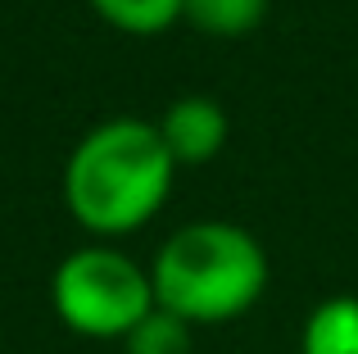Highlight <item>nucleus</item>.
<instances>
[{"label": "nucleus", "mask_w": 358, "mask_h": 354, "mask_svg": "<svg viewBox=\"0 0 358 354\" xmlns=\"http://www.w3.org/2000/svg\"><path fill=\"white\" fill-rule=\"evenodd\" d=\"M91 5L122 32H164L182 18V0H91Z\"/></svg>", "instance_id": "8"}, {"label": "nucleus", "mask_w": 358, "mask_h": 354, "mask_svg": "<svg viewBox=\"0 0 358 354\" xmlns=\"http://www.w3.org/2000/svg\"><path fill=\"white\" fill-rule=\"evenodd\" d=\"M299 354H358V300L331 295L304 318Z\"/></svg>", "instance_id": "5"}, {"label": "nucleus", "mask_w": 358, "mask_h": 354, "mask_svg": "<svg viewBox=\"0 0 358 354\" xmlns=\"http://www.w3.org/2000/svg\"><path fill=\"white\" fill-rule=\"evenodd\" d=\"M122 346H127V354H191V323L155 304V309L122 337Z\"/></svg>", "instance_id": "7"}, {"label": "nucleus", "mask_w": 358, "mask_h": 354, "mask_svg": "<svg viewBox=\"0 0 358 354\" xmlns=\"http://www.w3.org/2000/svg\"><path fill=\"white\" fill-rule=\"evenodd\" d=\"M159 136L177 164H209L227 141V109L209 96H182L168 105Z\"/></svg>", "instance_id": "4"}, {"label": "nucleus", "mask_w": 358, "mask_h": 354, "mask_svg": "<svg viewBox=\"0 0 358 354\" xmlns=\"http://www.w3.org/2000/svg\"><path fill=\"white\" fill-rule=\"evenodd\" d=\"M50 300L69 332L91 341H122L155 309V282L122 250L82 246L55 268Z\"/></svg>", "instance_id": "3"}, {"label": "nucleus", "mask_w": 358, "mask_h": 354, "mask_svg": "<svg viewBox=\"0 0 358 354\" xmlns=\"http://www.w3.org/2000/svg\"><path fill=\"white\" fill-rule=\"evenodd\" d=\"M177 160L155 123L109 118L73 146L64 164V204L96 236L136 232L164 209Z\"/></svg>", "instance_id": "1"}, {"label": "nucleus", "mask_w": 358, "mask_h": 354, "mask_svg": "<svg viewBox=\"0 0 358 354\" xmlns=\"http://www.w3.org/2000/svg\"><path fill=\"white\" fill-rule=\"evenodd\" d=\"M182 14L209 36H241L263 23L268 0H182Z\"/></svg>", "instance_id": "6"}, {"label": "nucleus", "mask_w": 358, "mask_h": 354, "mask_svg": "<svg viewBox=\"0 0 358 354\" xmlns=\"http://www.w3.org/2000/svg\"><path fill=\"white\" fill-rule=\"evenodd\" d=\"M155 304L177 318L231 323L268 291V255L236 222H191L173 232L150 268Z\"/></svg>", "instance_id": "2"}]
</instances>
